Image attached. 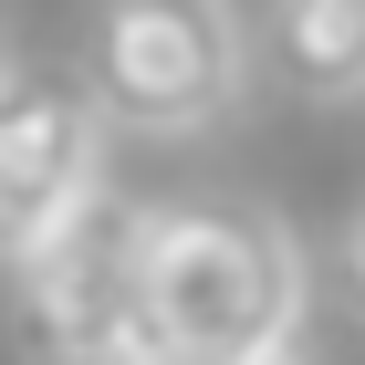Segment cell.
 I'll use <instances>...</instances> for the list:
<instances>
[{
  "instance_id": "obj_3",
  "label": "cell",
  "mask_w": 365,
  "mask_h": 365,
  "mask_svg": "<svg viewBox=\"0 0 365 365\" xmlns=\"http://www.w3.org/2000/svg\"><path fill=\"white\" fill-rule=\"evenodd\" d=\"M136 220L146 198L94 178L31 251H11V324L42 365H136Z\"/></svg>"
},
{
  "instance_id": "obj_7",
  "label": "cell",
  "mask_w": 365,
  "mask_h": 365,
  "mask_svg": "<svg viewBox=\"0 0 365 365\" xmlns=\"http://www.w3.org/2000/svg\"><path fill=\"white\" fill-rule=\"evenodd\" d=\"M11 63H21V42H11V21H0V73H11Z\"/></svg>"
},
{
  "instance_id": "obj_1",
  "label": "cell",
  "mask_w": 365,
  "mask_h": 365,
  "mask_svg": "<svg viewBox=\"0 0 365 365\" xmlns=\"http://www.w3.org/2000/svg\"><path fill=\"white\" fill-rule=\"evenodd\" d=\"M313 313V261L261 198H168L136 220V365H251Z\"/></svg>"
},
{
  "instance_id": "obj_8",
  "label": "cell",
  "mask_w": 365,
  "mask_h": 365,
  "mask_svg": "<svg viewBox=\"0 0 365 365\" xmlns=\"http://www.w3.org/2000/svg\"><path fill=\"white\" fill-rule=\"evenodd\" d=\"M251 365H292V344H282V355H251Z\"/></svg>"
},
{
  "instance_id": "obj_6",
  "label": "cell",
  "mask_w": 365,
  "mask_h": 365,
  "mask_svg": "<svg viewBox=\"0 0 365 365\" xmlns=\"http://www.w3.org/2000/svg\"><path fill=\"white\" fill-rule=\"evenodd\" d=\"M324 282H334V303L365 324V198L344 209V230H334V261H324Z\"/></svg>"
},
{
  "instance_id": "obj_2",
  "label": "cell",
  "mask_w": 365,
  "mask_h": 365,
  "mask_svg": "<svg viewBox=\"0 0 365 365\" xmlns=\"http://www.w3.org/2000/svg\"><path fill=\"white\" fill-rule=\"evenodd\" d=\"M84 84L125 136H198L251 94V21L240 0H94Z\"/></svg>"
},
{
  "instance_id": "obj_4",
  "label": "cell",
  "mask_w": 365,
  "mask_h": 365,
  "mask_svg": "<svg viewBox=\"0 0 365 365\" xmlns=\"http://www.w3.org/2000/svg\"><path fill=\"white\" fill-rule=\"evenodd\" d=\"M105 178V105L84 73H0V261L31 251Z\"/></svg>"
},
{
  "instance_id": "obj_5",
  "label": "cell",
  "mask_w": 365,
  "mask_h": 365,
  "mask_svg": "<svg viewBox=\"0 0 365 365\" xmlns=\"http://www.w3.org/2000/svg\"><path fill=\"white\" fill-rule=\"evenodd\" d=\"M272 63L313 105L365 94V0H272Z\"/></svg>"
}]
</instances>
